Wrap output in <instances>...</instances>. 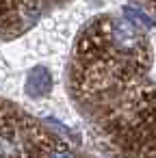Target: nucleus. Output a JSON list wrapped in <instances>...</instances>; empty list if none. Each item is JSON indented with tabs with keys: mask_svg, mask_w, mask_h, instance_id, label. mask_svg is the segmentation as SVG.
<instances>
[]
</instances>
